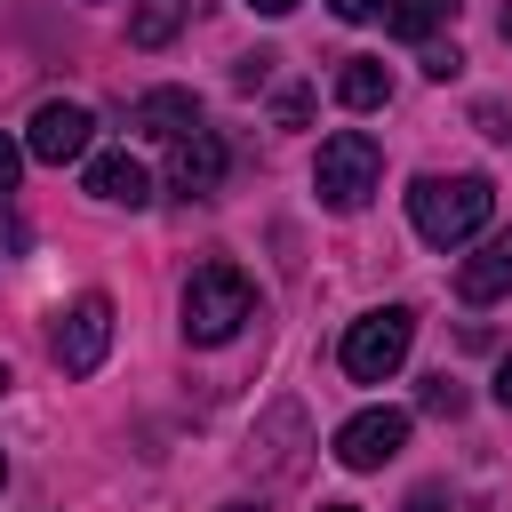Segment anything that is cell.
Returning a JSON list of instances; mask_svg holds the SVG:
<instances>
[{"label":"cell","mask_w":512,"mask_h":512,"mask_svg":"<svg viewBox=\"0 0 512 512\" xmlns=\"http://www.w3.org/2000/svg\"><path fill=\"white\" fill-rule=\"evenodd\" d=\"M488 216H496V184L488 176H416L408 184V224L432 248H464Z\"/></svg>","instance_id":"6da1fadb"},{"label":"cell","mask_w":512,"mask_h":512,"mask_svg":"<svg viewBox=\"0 0 512 512\" xmlns=\"http://www.w3.org/2000/svg\"><path fill=\"white\" fill-rule=\"evenodd\" d=\"M248 312H256V288H248L240 264L216 256V264H200V272L184 280V336H192V344H232Z\"/></svg>","instance_id":"7a4b0ae2"},{"label":"cell","mask_w":512,"mask_h":512,"mask_svg":"<svg viewBox=\"0 0 512 512\" xmlns=\"http://www.w3.org/2000/svg\"><path fill=\"white\" fill-rule=\"evenodd\" d=\"M376 176H384V152H376L368 128H336V136L320 144V160H312V192H320V208H336V216H352V208L376 192Z\"/></svg>","instance_id":"3957f363"},{"label":"cell","mask_w":512,"mask_h":512,"mask_svg":"<svg viewBox=\"0 0 512 512\" xmlns=\"http://www.w3.org/2000/svg\"><path fill=\"white\" fill-rule=\"evenodd\" d=\"M408 344H416V312L408 304H384V312H360L352 328H344V376L352 384H384L400 360H408Z\"/></svg>","instance_id":"277c9868"},{"label":"cell","mask_w":512,"mask_h":512,"mask_svg":"<svg viewBox=\"0 0 512 512\" xmlns=\"http://www.w3.org/2000/svg\"><path fill=\"white\" fill-rule=\"evenodd\" d=\"M88 144H96V120H88V104H64V96H48V104L32 112V128H24V152H32L40 168L88 160Z\"/></svg>","instance_id":"5b68a950"},{"label":"cell","mask_w":512,"mask_h":512,"mask_svg":"<svg viewBox=\"0 0 512 512\" xmlns=\"http://www.w3.org/2000/svg\"><path fill=\"white\" fill-rule=\"evenodd\" d=\"M112 352V296H80L64 320H56V368L64 376H96Z\"/></svg>","instance_id":"8992f818"},{"label":"cell","mask_w":512,"mask_h":512,"mask_svg":"<svg viewBox=\"0 0 512 512\" xmlns=\"http://www.w3.org/2000/svg\"><path fill=\"white\" fill-rule=\"evenodd\" d=\"M408 448V408H360L344 432H336V464L344 472H376Z\"/></svg>","instance_id":"52a82bcc"},{"label":"cell","mask_w":512,"mask_h":512,"mask_svg":"<svg viewBox=\"0 0 512 512\" xmlns=\"http://www.w3.org/2000/svg\"><path fill=\"white\" fill-rule=\"evenodd\" d=\"M224 168H232L224 136H216V128H192V136L168 152V192H176V200H208V192L224 184Z\"/></svg>","instance_id":"ba28073f"},{"label":"cell","mask_w":512,"mask_h":512,"mask_svg":"<svg viewBox=\"0 0 512 512\" xmlns=\"http://www.w3.org/2000/svg\"><path fill=\"white\" fill-rule=\"evenodd\" d=\"M128 128H144V136H160V144H184V136L200 128V96H192V88H144V96L128 104Z\"/></svg>","instance_id":"9c48e42d"},{"label":"cell","mask_w":512,"mask_h":512,"mask_svg":"<svg viewBox=\"0 0 512 512\" xmlns=\"http://www.w3.org/2000/svg\"><path fill=\"white\" fill-rule=\"evenodd\" d=\"M88 192L112 200V208H144V200H152V176H144V160H128V152H96V160H88Z\"/></svg>","instance_id":"30bf717a"},{"label":"cell","mask_w":512,"mask_h":512,"mask_svg":"<svg viewBox=\"0 0 512 512\" xmlns=\"http://www.w3.org/2000/svg\"><path fill=\"white\" fill-rule=\"evenodd\" d=\"M512 288V232H496L480 256H464V272H456V296L464 304H496Z\"/></svg>","instance_id":"8fae6325"},{"label":"cell","mask_w":512,"mask_h":512,"mask_svg":"<svg viewBox=\"0 0 512 512\" xmlns=\"http://www.w3.org/2000/svg\"><path fill=\"white\" fill-rule=\"evenodd\" d=\"M336 104H344V112H376V104H392V72H384V56H344V64H336Z\"/></svg>","instance_id":"7c38bea8"},{"label":"cell","mask_w":512,"mask_h":512,"mask_svg":"<svg viewBox=\"0 0 512 512\" xmlns=\"http://www.w3.org/2000/svg\"><path fill=\"white\" fill-rule=\"evenodd\" d=\"M184 16H192V0H136L128 40H136V48H168V40L184 32Z\"/></svg>","instance_id":"4fadbf2b"},{"label":"cell","mask_w":512,"mask_h":512,"mask_svg":"<svg viewBox=\"0 0 512 512\" xmlns=\"http://www.w3.org/2000/svg\"><path fill=\"white\" fill-rule=\"evenodd\" d=\"M448 16H456V0H384V24H392L400 40H432Z\"/></svg>","instance_id":"5bb4252c"},{"label":"cell","mask_w":512,"mask_h":512,"mask_svg":"<svg viewBox=\"0 0 512 512\" xmlns=\"http://www.w3.org/2000/svg\"><path fill=\"white\" fill-rule=\"evenodd\" d=\"M424 408H432V416H456V408H464V392H456L448 376H424Z\"/></svg>","instance_id":"9a60e30c"},{"label":"cell","mask_w":512,"mask_h":512,"mask_svg":"<svg viewBox=\"0 0 512 512\" xmlns=\"http://www.w3.org/2000/svg\"><path fill=\"white\" fill-rule=\"evenodd\" d=\"M424 72H432V80H456V72H464V56H456V48H440V40H424Z\"/></svg>","instance_id":"2e32d148"},{"label":"cell","mask_w":512,"mask_h":512,"mask_svg":"<svg viewBox=\"0 0 512 512\" xmlns=\"http://www.w3.org/2000/svg\"><path fill=\"white\" fill-rule=\"evenodd\" d=\"M16 176H24V144L0 136V192H16Z\"/></svg>","instance_id":"e0dca14e"},{"label":"cell","mask_w":512,"mask_h":512,"mask_svg":"<svg viewBox=\"0 0 512 512\" xmlns=\"http://www.w3.org/2000/svg\"><path fill=\"white\" fill-rule=\"evenodd\" d=\"M344 24H368V16H384V0H328Z\"/></svg>","instance_id":"ac0fdd59"},{"label":"cell","mask_w":512,"mask_h":512,"mask_svg":"<svg viewBox=\"0 0 512 512\" xmlns=\"http://www.w3.org/2000/svg\"><path fill=\"white\" fill-rule=\"evenodd\" d=\"M496 408H512V360L496 368Z\"/></svg>","instance_id":"d6986e66"},{"label":"cell","mask_w":512,"mask_h":512,"mask_svg":"<svg viewBox=\"0 0 512 512\" xmlns=\"http://www.w3.org/2000/svg\"><path fill=\"white\" fill-rule=\"evenodd\" d=\"M408 512H440V488H416V504Z\"/></svg>","instance_id":"ffe728a7"},{"label":"cell","mask_w":512,"mask_h":512,"mask_svg":"<svg viewBox=\"0 0 512 512\" xmlns=\"http://www.w3.org/2000/svg\"><path fill=\"white\" fill-rule=\"evenodd\" d=\"M248 8H256V16H288L296 0H248Z\"/></svg>","instance_id":"44dd1931"},{"label":"cell","mask_w":512,"mask_h":512,"mask_svg":"<svg viewBox=\"0 0 512 512\" xmlns=\"http://www.w3.org/2000/svg\"><path fill=\"white\" fill-rule=\"evenodd\" d=\"M496 24H504V40H512V0H504V16H496Z\"/></svg>","instance_id":"7402d4cb"},{"label":"cell","mask_w":512,"mask_h":512,"mask_svg":"<svg viewBox=\"0 0 512 512\" xmlns=\"http://www.w3.org/2000/svg\"><path fill=\"white\" fill-rule=\"evenodd\" d=\"M224 512H264V504H224Z\"/></svg>","instance_id":"603a6c76"},{"label":"cell","mask_w":512,"mask_h":512,"mask_svg":"<svg viewBox=\"0 0 512 512\" xmlns=\"http://www.w3.org/2000/svg\"><path fill=\"white\" fill-rule=\"evenodd\" d=\"M320 512H360V504H320Z\"/></svg>","instance_id":"cb8c5ba5"},{"label":"cell","mask_w":512,"mask_h":512,"mask_svg":"<svg viewBox=\"0 0 512 512\" xmlns=\"http://www.w3.org/2000/svg\"><path fill=\"white\" fill-rule=\"evenodd\" d=\"M0 480H8V456H0Z\"/></svg>","instance_id":"d4e9b609"},{"label":"cell","mask_w":512,"mask_h":512,"mask_svg":"<svg viewBox=\"0 0 512 512\" xmlns=\"http://www.w3.org/2000/svg\"><path fill=\"white\" fill-rule=\"evenodd\" d=\"M0 392H8V368H0Z\"/></svg>","instance_id":"484cf974"}]
</instances>
